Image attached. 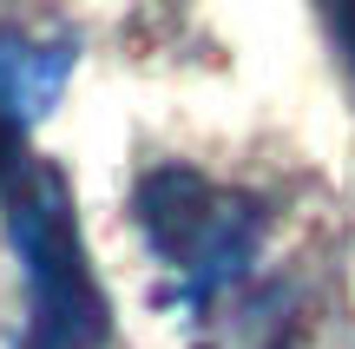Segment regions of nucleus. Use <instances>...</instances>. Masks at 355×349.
Wrapping results in <instances>:
<instances>
[{
    "label": "nucleus",
    "mask_w": 355,
    "mask_h": 349,
    "mask_svg": "<svg viewBox=\"0 0 355 349\" xmlns=\"http://www.w3.org/2000/svg\"><path fill=\"white\" fill-rule=\"evenodd\" d=\"M132 218H139L152 257L171 271L165 303L178 316H191L198 330H224V337L230 323L270 330L277 297H250V264L270 231L263 198L224 191L191 165H165L139 178Z\"/></svg>",
    "instance_id": "nucleus-1"
},
{
    "label": "nucleus",
    "mask_w": 355,
    "mask_h": 349,
    "mask_svg": "<svg viewBox=\"0 0 355 349\" xmlns=\"http://www.w3.org/2000/svg\"><path fill=\"white\" fill-rule=\"evenodd\" d=\"M7 237L26 271V337L20 349H105L112 316L92 277L73 191L53 165H26L7 191Z\"/></svg>",
    "instance_id": "nucleus-2"
},
{
    "label": "nucleus",
    "mask_w": 355,
    "mask_h": 349,
    "mask_svg": "<svg viewBox=\"0 0 355 349\" xmlns=\"http://www.w3.org/2000/svg\"><path fill=\"white\" fill-rule=\"evenodd\" d=\"M79 60V40L66 33H26V26H0V119L26 132L33 119L53 112Z\"/></svg>",
    "instance_id": "nucleus-3"
},
{
    "label": "nucleus",
    "mask_w": 355,
    "mask_h": 349,
    "mask_svg": "<svg viewBox=\"0 0 355 349\" xmlns=\"http://www.w3.org/2000/svg\"><path fill=\"white\" fill-rule=\"evenodd\" d=\"M7 171H26V165H20V132L0 119V178H7Z\"/></svg>",
    "instance_id": "nucleus-4"
},
{
    "label": "nucleus",
    "mask_w": 355,
    "mask_h": 349,
    "mask_svg": "<svg viewBox=\"0 0 355 349\" xmlns=\"http://www.w3.org/2000/svg\"><path fill=\"white\" fill-rule=\"evenodd\" d=\"M329 26H336V40H343L349 60H355V7H336V13H329Z\"/></svg>",
    "instance_id": "nucleus-5"
}]
</instances>
